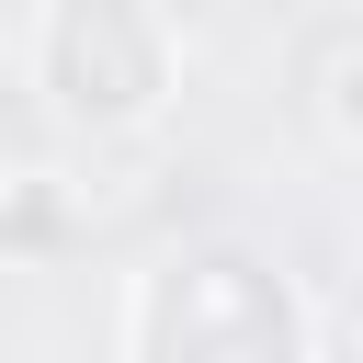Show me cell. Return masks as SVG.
<instances>
[{"label":"cell","mask_w":363,"mask_h":363,"mask_svg":"<svg viewBox=\"0 0 363 363\" xmlns=\"http://www.w3.org/2000/svg\"><path fill=\"white\" fill-rule=\"evenodd\" d=\"M113 363H318V295L250 238H182L125 272Z\"/></svg>","instance_id":"1"},{"label":"cell","mask_w":363,"mask_h":363,"mask_svg":"<svg viewBox=\"0 0 363 363\" xmlns=\"http://www.w3.org/2000/svg\"><path fill=\"white\" fill-rule=\"evenodd\" d=\"M23 91L68 136H91V147L159 136L170 102H182V23H170V0H34Z\"/></svg>","instance_id":"2"},{"label":"cell","mask_w":363,"mask_h":363,"mask_svg":"<svg viewBox=\"0 0 363 363\" xmlns=\"http://www.w3.org/2000/svg\"><path fill=\"white\" fill-rule=\"evenodd\" d=\"M306 136H318V159L329 170H352L363 159V23L352 11H329L318 34H306Z\"/></svg>","instance_id":"3"},{"label":"cell","mask_w":363,"mask_h":363,"mask_svg":"<svg viewBox=\"0 0 363 363\" xmlns=\"http://www.w3.org/2000/svg\"><path fill=\"white\" fill-rule=\"evenodd\" d=\"M57 238V182L34 159H0V250H45Z\"/></svg>","instance_id":"4"}]
</instances>
